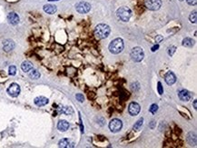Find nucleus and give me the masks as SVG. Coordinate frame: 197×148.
<instances>
[{
  "instance_id": "obj_5",
  "label": "nucleus",
  "mask_w": 197,
  "mask_h": 148,
  "mask_svg": "<svg viewBox=\"0 0 197 148\" xmlns=\"http://www.w3.org/2000/svg\"><path fill=\"white\" fill-rule=\"evenodd\" d=\"M145 5L146 8L152 11H156L160 9L162 5V0H145Z\"/></svg>"
},
{
  "instance_id": "obj_19",
  "label": "nucleus",
  "mask_w": 197,
  "mask_h": 148,
  "mask_svg": "<svg viewBox=\"0 0 197 148\" xmlns=\"http://www.w3.org/2000/svg\"><path fill=\"white\" fill-rule=\"evenodd\" d=\"M28 76L31 79H33V80H36V79H38L40 77V73L37 70L32 68L31 70L28 72Z\"/></svg>"
},
{
  "instance_id": "obj_20",
  "label": "nucleus",
  "mask_w": 197,
  "mask_h": 148,
  "mask_svg": "<svg viewBox=\"0 0 197 148\" xmlns=\"http://www.w3.org/2000/svg\"><path fill=\"white\" fill-rule=\"evenodd\" d=\"M182 45L183 46H186V47H192L194 45V41L190 38H185L183 40Z\"/></svg>"
},
{
  "instance_id": "obj_21",
  "label": "nucleus",
  "mask_w": 197,
  "mask_h": 148,
  "mask_svg": "<svg viewBox=\"0 0 197 148\" xmlns=\"http://www.w3.org/2000/svg\"><path fill=\"white\" fill-rule=\"evenodd\" d=\"M143 123H144V118H140L135 124L134 125V131H140V129L143 126Z\"/></svg>"
},
{
  "instance_id": "obj_30",
  "label": "nucleus",
  "mask_w": 197,
  "mask_h": 148,
  "mask_svg": "<svg viewBox=\"0 0 197 148\" xmlns=\"http://www.w3.org/2000/svg\"><path fill=\"white\" fill-rule=\"evenodd\" d=\"M158 48H159V45H158V44H157V45H155V46H153L152 47V51H153V52H155Z\"/></svg>"
},
{
  "instance_id": "obj_26",
  "label": "nucleus",
  "mask_w": 197,
  "mask_h": 148,
  "mask_svg": "<svg viewBox=\"0 0 197 148\" xmlns=\"http://www.w3.org/2000/svg\"><path fill=\"white\" fill-rule=\"evenodd\" d=\"M76 98L77 99V101H79L80 103H83L85 101V97H84V95L82 94H76Z\"/></svg>"
},
{
  "instance_id": "obj_3",
  "label": "nucleus",
  "mask_w": 197,
  "mask_h": 148,
  "mask_svg": "<svg viewBox=\"0 0 197 148\" xmlns=\"http://www.w3.org/2000/svg\"><path fill=\"white\" fill-rule=\"evenodd\" d=\"M116 16H117V17L121 21L127 22L131 18L132 11L127 7H121L120 8L117 9V11H116Z\"/></svg>"
},
{
  "instance_id": "obj_33",
  "label": "nucleus",
  "mask_w": 197,
  "mask_h": 148,
  "mask_svg": "<svg viewBox=\"0 0 197 148\" xmlns=\"http://www.w3.org/2000/svg\"><path fill=\"white\" fill-rule=\"evenodd\" d=\"M180 1H183V0H180Z\"/></svg>"
},
{
  "instance_id": "obj_18",
  "label": "nucleus",
  "mask_w": 197,
  "mask_h": 148,
  "mask_svg": "<svg viewBox=\"0 0 197 148\" xmlns=\"http://www.w3.org/2000/svg\"><path fill=\"white\" fill-rule=\"evenodd\" d=\"M32 68H33V65L32 63L28 62V61H24L21 64V69L26 73H28Z\"/></svg>"
},
{
  "instance_id": "obj_8",
  "label": "nucleus",
  "mask_w": 197,
  "mask_h": 148,
  "mask_svg": "<svg viewBox=\"0 0 197 148\" xmlns=\"http://www.w3.org/2000/svg\"><path fill=\"white\" fill-rule=\"evenodd\" d=\"M7 94L12 97H16L20 94V86L16 83H13L7 88Z\"/></svg>"
},
{
  "instance_id": "obj_25",
  "label": "nucleus",
  "mask_w": 197,
  "mask_h": 148,
  "mask_svg": "<svg viewBox=\"0 0 197 148\" xmlns=\"http://www.w3.org/2000/svg\"><path fill=\"white\" fill-rule=\"evenodd\" d=\"M157 110H158V106L156 104H153L149 108V112L152 114H155L157 112Z\"/></svg>"
},
{
  "instance_id": "obj_7",
  "label": "nucleus",
  "mask_w": 197,
  "mask_h": 148,
  "mask_svg": "<svg viewBox=\"0 0 197 148\" xmlns=\"http://www.w3.org/2000/svg\"><path fill=\"white\" fill-rule=\"evenodd\" d=\"M123 127V123L121 120L115 118L113 120H111V122L109 123V129L111 130V132L113 133H117L119 132Z\"/></svg>"
},
{
  "instance_id": "obj_24",
  "label": "nucleus",
  "mask_w": 197,
  "mask_h": 148,
  "mask_svg": "<svg viewBox=\"0 0 197 148\" xmlns=\"http://www.w3.org/2000/svg\"><path fill=\"white\" fill-rule=\"evenodd\" d=\"M8 74L10 76H15L16 74V67L15 65H10L8 69Z\"/></svg>"
},
{
  "instance_id": "obj_12",
  "label": "nucleus",
  "mask_w": 197,
  "mask_h": 148,
  "mask_svg": "<svg viewBox=\"0 0 197 148\" xmlns=\"http://www.w3.org/2000/svg\"><path fill=\"white\" fill-rule=\"evenodd\" d=\"M3 48L5 52H10L15 48V43L11 39H7L3 42Z\"/></svg>"
},
{
  "instance_id": "obj_17",
  "label": "nucleus",
  "mask_w": 197,
  "mask_h": 148,
  "mask_svg": "<svg viewBox=\"0 0 197 148\" xmlns=\"http://www.w3.org/2000/svg\"><path fill=\"white\" fill-rule=\"evenodd\" d=\"M58 146L62 148H66V147H73L74 144L71 143V141L67 138H63L58 142Z\"/></svg>"
},
{
  "instance_id": "obj_14",
  "label": "nucleus",
  "mask_w": 197,
  "mask_h": 148,
  "mask_svg": "<svg viewBox=\"0 0 197 148\" xmlns=\"http://www.w3.org/2000/svg\"><path fill=\"white\" fill-rule=\"evenodd\" d=\"M48 102H49V100L45 96H37V97H35L34 100L35 104L37 106H44L48 104Z\"/></svg>"
},
{
  "instance_id": "obj_6",
  "label": "nucleus",
  "mask_w": 197,
  "mask_h": 148,
  "mask_svg": "<svg viewBox=\"0 0 197 148\" xmlns=\"http://www.w3.org/2000/svg\"><path fill=\"white\" fill-rule=\"evenodd\" d=\"M76 9L79 14H87L91 10V5L87 2H79L76 5Z\"/></svg>"
},
{
  "instance_id": "obj_28",
  "label": "nucleus",
  "mask_w": 197,
  "mask_h": 148,
  "mask_svg": "<svg viewBox=\"0 0 197 148\" xmlns=\"http://www.w3.org/2000/svg\"><path fill=\"white\" fill-rule=\"evenodd\" d=\"M175 46H171V47H169L168 48V54H169V55H173V54L175 52Z\"/></svg>"
},
{
  "instance_id": "obj_2",
  "label": "nucleus",
  "mask_w": 197,
  "mask_h": 148,
  "mask_svg": "<svg viewBox=\"0 0 197 148\" xmlns=\"http://www.w3.org/2000/svg\"><path fill=\"white\" fill-rule=\"evenodd\" d=\"M124 47H125L124 40L122 38H115L110 43L109 51L114 55H117L124 50Z\"/></svg>"
},
{
  "instance_id": "obj_16",
  "label": "nucleus",
  "mask_w": 197,
  "mask_h": 148,
  "mask_svg": "<svg viewBox=\"0 0 197 148\" xmlns=\"http://www.w3.org/2000/svg\"><path fill=\"white\" fill-rule=\"evenodd\" d=\"M43 9H44V11L46 12V13H47L49 15L55 14V12H57V5H45L44 8H43Z\"/></svg>"
},
{
  "instance_id": "obj_4",
  "label": "nucleus",
  "mask_w": 197,
  "mask_h": 148,
  "mask_svg": "<svg viewBox=\"0 0 197 148\" xmlns=\"http://www.w3.org/2000/svg\"><path fill=\"white\" fill-rule=\"evenodd\" d=\"M130 55L134 62H141L145 58V52L143 50V48L136 46L132 49Z\"/></svg>"
},
{
  "instance_id": "obj_13",
  "label": "nucleus",
  "mask_w": 197,
  "mask_h": 148,
  "mask_svg": "<svg viewBox=\"0 0 197 148\" xmlns=\"http://www.w3.org/2000/svg\"><path fill=\"white\" fill-rule=\"evenodd\" d=\"M7 20L11 25L16 26V25H17L18 23H19L20 19H19V16H18V15L16 13H15V12H11V13H9L7 16Z\"/></svg>"
},
{
  "instance_id": "obj_10",
  "label": "nucleus",
  "mask_w": 197,
  "mask_h": 148,
  "mask_svg": "<svg viewBox=\"0 0 197 148\" xmlns=\"http://www.w3.org/2000/svg\"><path fill=\"white\" fill-rule=\"evenodd\" d=\"M178 96H179V98L182 101H184V102H187L192 98V95L186 89H181L178 92Z\"/></svg>"
},
{
  "instance_id": "obj_29",
  "label": "nucleus",
  "mask_w": 197,
  "mask_h": 148,
  "mask_svg": "<svg viewBox=\"0 0 197 148\" xmlns=\"http://www.w3.org/2000/svg\"><path fill=\"white\" fill-rule=\"evenodd\" d=\"M186 2L190 5H195L197 3V0H186Z\"/></svg>"
},
{
  "instance_id": "obj_9",
  "label": "nucleus",
  "mask_w": 197,
  "mask_h": 148,
  "mask_svg": "<svg viewBox=\"0 0 197 148\" xmlns=\"http://www.w3.org/2000/svg\"><path fill=\"white\" fill-rule=\"evenodd\" d=\"M140 110H141L140 104H137V103H135V102H132L128 106V112L132 116L137 115L140 113Z\"/></svg>"
},
{
  "instance_id": "obj_23",
  "label": "nucleus",
  "mask_w": 197,
  "mask_h": 148,
  "mask_svg": "<svg viewBox=\"0 0 197 148\" xmlns=\"http://www.w3.org/2000/svg\"><path fill=\"white\" fill-rule=\"evenodd\" d=\"M196 16H197L196 15V11H194V12H192V13H191V15L189 16V19H190V22L191 23H194V24L196 23V21H197Z\"/></svg>"
},
{
  "instance_id": "obj_1",
  "label": "nucleus",
  "mask_w": 197,
  "mask_h": 148,
  "mask_svg": "<svg viewBox=\"0 0 197 148\" xmlns=\"http://www.w3.org/2000/svg\"><path fill=\"white\" fill-rule=\"evenodd\" d=\"M111 28L106 24H99L95 28V35L98 39H104L110 35Z\"/></svg>"
},
{
  "instance_id": "obj_27",
  "label": "nucleus",
  "mask_w": 197,
  "mask_h": 148,
  "mask_svg": "<svg viewBox=\"0 0 197 148\" xmlns=\"http://www.w3.org/2000/svg\"><path fill=\"white\" fill-rule=\"evenodd\" d=\"M157 90H158V93H159V95H163V94H164V89H163V86H162L161 82H158Z\"/></svg>"
},
{
  "instance_id": "obj_22",
  "label": "nucleus",
  "mask_w": 197,
  "mask_h": 148,
  "mask_svg": "<svg viewBox=\"0 0 197 148\" xmlns=\"http://www.w3.org/2000/svg\"><path fill=\"white\" fill-rule=\"evenodd\" d=\"M61 112H62L63 114H65V115H72L74 113V111L71 107L64 106V107H62V109H61Z\"/></svg>"
},
{
  "instance_id": "obj_11",
  "label": "nucleus",
  "mask_w": 197,
  "mask_h": 148,
  "mask_svg": "<svg viewBox=\"0 0 197 148\" xmlns=\"http://www.w3.org/2000/svg\"><path fill=\"white\" fill-rule=\"evenodd\" d=\"M164 81L167 85H172L176 82V76L173 72L169 71V72L166 73V75L164 76Z\"/></svg>"
},
{
  "instance_id": "obj_31",
  "label": "nucleus",
  "mask_w": 197,
  "mask_h": 148,
  "mask_svg": "<svg viewBox=\"0 0 197 148\" xmlns=\"http://www.w3.org/2000/svg\"><path fill=\"white\" fill-rule=\"evenodd\" d=\"M194 109H197V101L196 100L194 101Z\"/></svg>"
},
{
  "instance_id": "obj_32",
  "label": "nucleus",
  "mask_w": 197,
  "mask_h": 148,
  "mask_svg": "<svg viewBox=\"0 0 197 148\" xmlns=\"http://www.w3.org/2000/svg\"><path fill=\"white\" fill-rule=\"evenodd\" d=\"M49 1H50V2L51 1H58V0H49Z\"/></svg>"
},
{
  "instance_id": "obj_15",
  "label": "nucleus",
  "mask_w": 197,
  "mask_h": 148,
  "mask_svg": "<svg viewBox=\"0 0 197 148\" xmlns=\"http://www.w3.org/2000/svg\"><path fill=\"white\" fill-rule=\"evenodd\" d=\"M69 128V123L65 120H60L57 124V129L60 132H65Z\"/></svg>"
}]
</instances>
